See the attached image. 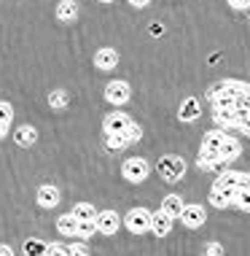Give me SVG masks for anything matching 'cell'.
<instances>
[{
	"label": "cell",
	"instance_id": "d6986e66",
	"mask_svg": "<svg viewBox=\"0 0 250 256\" xmlns=\"http://www.w3.org/2000/svg\"><path fill=\"white\" fill-rule=\"evenodd\" d=\"M162 210H164L170 218H178L180 210H183V200H180V194H167L164 202H162Z\"/></svg>",
	"mask_w": 250,
	"mask_h": 256
},
{
	"label": "cell",
	"instance_id": "ac0fdd59",
	"mask_svg": "<svg viewBox=\"0 0 250 256\" xmlns=\"http://www.w3.org/2000/svg\"><path fill=\"white\" fill-rule=\"evenodd\" d=\"M224 130H210V132H205L202 135V148L207 151H215L218 154V148H221V143H224Z\"/></svg>",
	"mask_w": 250,
	"mask_h": 256
},
{
	"label": "cell",
	"instance_id": "484cf974",
	"mask_svg": "<svg viewBox=\"0 0 250 256\" xmlns=\"http://www.w3.org/2000/svg\"><path fill=\"white\" fill-rule=\"evenodd\" d=\"M94 232H97L94 218L92 221H78V224H75V238H92Z\"/></svg>",
	"mask_w": 250,
	"mask_h": 256
},
{
	"label": "cell",
	"instance_id": "9a60e30c",
	"mask_svg": "<svg viewBox=\"0 0 250 256\" xmlns=\"http://www.w3.org/2000/svg\"><path fill=\"white\" fill-rule=\"evenodd\" d=\"M197 164H199V168H207V170H218V168H224L226 162L215 154V151L202 148V151H199V156H197Z\"/></svg>",
	"mask_w": 250,
	"mask_h": 256
},
{
	"label": "cell",
	"instance_id": "52a82bcc",
	"mask_svg": "<svg viewBox=\"0 0 250 256\" xmlns=\"http://www.w3.org/2000/svg\"><path fill=\"white\" fill-rule=\"evenodd\" d=\"M250 176L245 170H224L218 178H215V186H224V189H237V186L248 184Z\"/></svg>",
	"mask_w": 250,
	"mask_h": 256
},
{
	"label": "cell",
	"instance_id": "e575fe53",
	"mask_svg": "<svg viewBox=\"0 0 250 256\" xmlns=\"http://www.w3.org/2000/svg\"><path fill=\"white\" fill-rule=\"evenodd\" d=\"M0 256H13L11 246H0Z\"/></svg>",
	"mask_w": 250,
	"mask_h": 256
},
{
	"label": "cell",
	"instance_id": "2e32d148",
	"mask_svg": "<svg viewBox=\"0 0 250 256\" xmlns=\"http://www.w3.org/2000/svg\"><path fill=\"white\" fill-rule=\"evenodd\" d=\"M13 140L19 143V146H32V143L38 140V130L35 127H30V124H22V127L16 130V132H13Z\"/></svg>",
	"mask_w": 250,
	"mask_h": 256
},
{
	"label": "cell",
	"instance_id": "8fae6325",
	"mask_svg": "<svg viewBox=\"0 0 250 256\" xmlns=\"http://www.w3.org/2000/svg\"><path fill=\"white\" fill-rule=\"evenodd\" d=\"M232 200H234V189H224V186H215V184H213V189H210V202L218 208V210H224L226 205H232Z\"/></svg>",
	"mask_w": 250,
	"mask_h": 256
},
{
	"label": "cell",
	"instance_id": "5b68a950",
	"mask_svg": "<svg viewBox=\"0 0 250 256\" xmlns=\"http://www.w3.org/2000/svg\"><path fill=\"white\" fill-rule=\"evenodd\" d=\"M94 224H97V232L100 234H116L121 226V218L116 210H102V213H97Z\"/></svg>",
	"mask_w": 250,
	"mask_h": 256
},
{
	"label": "cell",
	"instance_id": "7402d4cb",
	"mask_svg": "<svg viewBox=\"0 0 250 256\" xmlns=\"http://www.w3.org/2000/svg\"><path fill=\"white\" fill-rule=\"evenodd\" d=\"M73 216H75V221H92V218H97V210L89 202H78V205H73Z\"/></svg>",
	"mask_w": 250,
	"mask_h": 256
},
{
	"label": "cell",
	"instance_id": "f546056e",
	"mask_svg": "<svg viewBox=\"0 0 250 256\" xmlns=\"http://www.w3.org/2000/svg\"><path fill=\"white\" fill-rule=\"evenodd\" d=\"M11 119H13V108L8 106V102L0 100V122H3V124H11Z\"/></svg>",
	"mask_w": 250,
	"mask_h": 256
},
{
	"label": "cell",
	"instance_id": "f1b7e54d",
	"mask_svg": "<svg viewBox=\"0 0 250 256\" xmlns=\"http://www.w3.org/2000/svg\"><path fill=\"white\" fill-rule=\"evenodd\" d=\"M124 135H127L129 143H135V140H140V138H143V130L137 127V124H129V127L124 130Z\"/></svg>",
	"mask_w": 250,
	"mask_h": 256
},
{
	"label": "cell",
	"instance_id": "30bf717a",
	"mask_svg": "<svg viewBox=\"0 0 250 256\" xmlns=\"http://www.w3.org/2000/svg\"><path fill=\"white\" fill-rule=\"evenodd\" d=\"M151 230L156 232V238H167L172 230V218L167 216L164 210H159V213H151Z\"/></svg>",
	"mask_w": 250,
	"mask_h": 256
},
{
	"label": "cell",
	"instance_id": "4dcf8cb0",
	"mask_svg": "<svg viewBox=\"0 0 250 256\" xmlns=\"http://www.w3.org/2000/svg\"><path fill=\"white\" fill-rule=\"evenodd\" d=\"M67 256H89V248L81 243H73V246H67Z\"/></svg>",
	"mask_w": 250,
	"mask_h": 256
},
{
	"label": "cell",
	"instance_id": "ba28073f",
	"mask_svg": "<svg viewBox=\"0 0 250 256\" xmlns=\"http://www.w3.org/2000/svg\"><path fill=\"white\" fill-rule=\"evenodd\" d=\"M129 124H132V119L127 114H108L102 127H105V135H113V132H124Z\"/></svg>",
	"mask_w": 250,
	"mask_h": 256
},
{
	"label": "cell",
	"instance_id": "603a6c76",
	"mask_svg": "<svg viewBox=\"0 0 250 256\" xmlns=\"http://www.w3.org/2000/svg\"><path fill=\"white\" fill-rule=\"evenodd\" d=\"M232 202H237L242 210H250V189H248V184H242V186H237V189H234V200Z\"/></svg>",
	"mask_w": 250,
	"mask_h": 256
},
{
	"label": "cell",
	"instance_id": "d4e9b609",
	"mask_svg": "<svg viewBox=\"0 0 250 256\" xmlns=\"http://www.w3.org/2000/svg\"><path fill=\"white\" fill-rule=\"evenodd\" d=\"M105 143H108V148H110V151H121V148H127V146H129V140H127V135H124V132L105 135Z\"/></svg>",
	"mask_w": 250,
	"mask_h": 256
},
{
	"label": "cell",
	"instance_id": "836d02e7",
	"mask_svg": "<svg viewBox=\"0 0 250 256\" xmlns=\"http://www.w3.org/2000/svg\"><path fill=\"white\" fill-rule=\"evenodd\" d=\"M129 3H132V6H135V8H145V6H148V3H151V0H129Z\"/></svg>",
	"mask_w": 250,
	"mask_h": 256
},
{
	"label": "cell",
	"instance_id": "4316f807",
	"mask_svg": "<svg viewBox=\"0 0 250 256\" xmlns=\"http://www.w3.org/2000/svg\"><path fill=\"white\" fill-rule=\"evenodd\" d=\"M46 246L40 243V240H27L24 243V256H43Z\"/></svg>",
	"mask_w": 250,
	"mask_h": 256
},
{
	"label": "cell",
	"instance_id": "d590c367",
	"mask_svg": "<svg viewBox=\"0 0 250 256\" xmlns=\"http://www.w3.org/2000/svg\"><path fill=\"white\" fill-rule=\"evenodd\" d=\"M5 132H8V124L0 122V138H5Z\"/></svg>",
	"mask_w": 250,
	"mask_h": 256
},
{
	"label": "cell",
	"instance_id": "277c9868",
	"mask_svg": "<svg viewBox=\"0 0 250 256\" xmlns=\"http://www.w3.org/2000/svg\"><path fill=\"white\" fill-rule=\"evenodd\" d=\"M180 221H183V226H189V230H199V226L207 221V213L202 205H183V210H180Z\"/></svg>",
	"mask_w": 250,
	"mask_h": 256
},
{
	"label": "cell",
	"instance_id": "5bb4252c",
	"mask_svg": "<svg viewBox=\"0 0 250 256\" xmlns=\"http://www.w3.org/2000/svg\"><path fill=\"white\" fill-rule=\"evenodd\" d=\"M199 114H202V108H199V100L197 98H186L183 106H180V122H194L199 119Z\"/></svg>",
	"mask_w": 250,
	"mask_h": 256
},
{
	"label": "cell",
	"instance_id": "7a4b0ae2",
	"mask_svg": "<svg viewBox=\"0 0 250 256\" xmlns=\"http://www.w3.org/2000/svg\"><path fill=\"white\" fill-rule=\"evenodd\" d=\"M124 224H127V230L132 234H145L151 230V210H145V208H132L127 213V218H124Z\"/></svg>",
	"mask_w": 250,
	"mask_h": 256
},
{
	"label": "cell",
	"instance_id": "9c48e42d",
	"mask_svg": "<svg viewBox=\"0 0 250 256\" xmlns=\"http://www.w3.org/2000/svg\"><path fill=\"white\" fill-rule=\"evenodd\" d=\"M94 65L100 70H113L119 65V54H116V49H100L94 52Z\"/></svg>",
	"mask_w": 250,
	"mask_h": 256
},
{
	"label": "cell",
	"instance_id": "8992f818",
	"mask_svg": "<svg viewBox=\"0 0 250 256\" xmlns=\"http://www.w3.org/2000/svg\"><path fill=\"white\" fill-rule=\"evenodd\" d=\"M105 100L110 106H124L129 100V84L127 81H110L105 86Z\"/></svg>",
	"mask_w": 250,
	"mask_h": 256
},
{
	"label": "cell",
	"instance_id": "d6a6232c",
	"mask_svg": "<svg viewBox=\"0 0 250 256\" xmlns=\"http://www.w3.org/2000/svg\"><path fill=\"white\" fill-rule=\"evenodd\" d=\"M229 6H232V8H237V11H248L250 0H229Z\"/></svg>",
	"mask_w": 250,
	"mask_h": 256
},
{
	"label": "cell",
	"instance_id": "44dd1931",
	"mask_svg": "<svg viewBox=\"0 0 250 256\" xmlns=\"http://www.w3.org/2000/svg\"><path fill=\"white\" fill-rule=\"evenodd\" d=\"M213 116H215L218 127H229V130L234 127V108H215Z\"/></svg>",
	"mask_w": 250,
	"mask_h": 256
},
{
	"label": "cell",
	"instance_id": "e0dca14e",
	"mask_svg": "<svg viewBox=\"0 0 250 256\" xmlns=\"http://www.w3.org/2000/svg\"><path fill=\"white\" fill-rule=\"evenodd\" d=\"M78 16V3L75 0H62L57 6V19L59 22H73V19Z\"/></svg>",
	"mask_w": 250,
	"mask_h": 256
},
{
	"label": "cell",
	"instance_id": "6da1fadb",
	"mask_svg": "<svg viewBox=\"0 0 250 256\" xmlns=\"http://www.w3.org/2000/svg\"><path fill=\"white\" fill-rule=\"evenodd\" d=\"M121 172H124V178H127L129 184H143L145 178H148V172H151V164L140 156H132V159L124 162Z\"/></svg>",
	"mask_w": 250,
	"mask_h": 256
},
{
	"label": "cell",
	"instance_id": "cb8c5ba5",
	"mask_svg": "<svg viewBox=\"0 0 250 256\" xmlns=\"http://www.w3.org/2000/svg\"><path fill=\"white\" fill-rule=\"evenodd\" d=\"M67 102H70V94H67L65 89H57V92L48 94V106L57 108V110H65V108H67Z\"/></svg>",
	"mask_w": 250,
	"mask_h": 256
},
{
	"label": "cell",
	"instance_id": "7c38bea8",
	"mask_svg": "<svg viewBox=\"0 0 250 256\" xmlns=\"http://www.w3.org/2000/svg\"><path fill=\"white\" fill-rule=\"evenodd\" d=\"M57 202H59V189H57V186H48V184L40 186V189H38V205L46 208V210H51Z\"/></svg>",
	"mask_w": 250,
	"mask_h": 256
},
{
	"label": "cell",
	"instance_id": "ffe728a7",
	"mask_svg": "<svg viewBox=\"0 0 250 256\" xmlns=\"http://www.w3.org/2000/svg\"><path fill=\"white\" fill-rule=\"evenodd\" d=\"M75 216L73 213H65V216H59L57 218V232L59 234H65V238H75Z\"/></svg>",
	"mask_w": 250,
	"mask_h": 256
},
{
	"label": "cell",
	"instance_id": "3957f363",
	"mask_svg": "<svg viewBox=\"0 0 250 256\" xmlns=\"http://www.w3.org/2000/svg\"><path fill=\"white\" fill-rule=\"evenodd\" d=\"M159 172H162V178L167 184H175L183 178V172H186V162L180 156H164L162 162H159Z\"/></svg>",
	"mask_w": 250,
	"mask_h": 256
},
{
	"label": "cell",
	"instance_id": "1f68e13d",
	"mask_svg": "<svg viewBox=\"0 0 250 256\" xmlns=\"http://www.w3.org/2000/svg\"><path fill=\"white\" fill-rule=\"evenodd\" d=\"M205 256H224V246H218V243H207V246H205Z\"/></svg>",
	"mask_w": 250,
	"mask_h": 256
},
{
	"label": "cell",
	"instance_id": "83f0119b",
	"mask_svg": "<svg viewBox=\"0 0 250 256\" xmlns=\"http://www.w3.org/2000/svg\"><path fill=\"white\" fill-rule=\"evenodd\" d=\"M43 256H67V246H62V243H51V246H46Z\"/></svg>",
	"mask_w": 250,
	"mask_h": 256
},
{
	"label": "cell",
	"instance_id": "8d00e7d4",
	"mask_svg": "<svg viewBox=\"0 0 250 256\" xmlns=\"http://www.w3.org/2000/svg\"><path fill=\"white\" fill-rule=\"evenodd\" d=\"M100 3H110V0H100Z\"/></svg>",
	"mask_w": 250,
	"mask_h": 256
},
{
	"label": "cell",
	"instance_id": "4fadbf2b",
	"mask_svg": "<svg viewBox=\"0 0 250 256\" xmlns=\"http://www.w3.org/2000/svg\"><path fill=\"white\" fill-rule=\"evenodd\" d=\"M242 154V146H240V140H234V138H224V143H221V148H218V156L224 159V162H232V159H237Z\"/></svg>",
	"mask_w": 250,
	"mask_h": 256
}]
</instances>
